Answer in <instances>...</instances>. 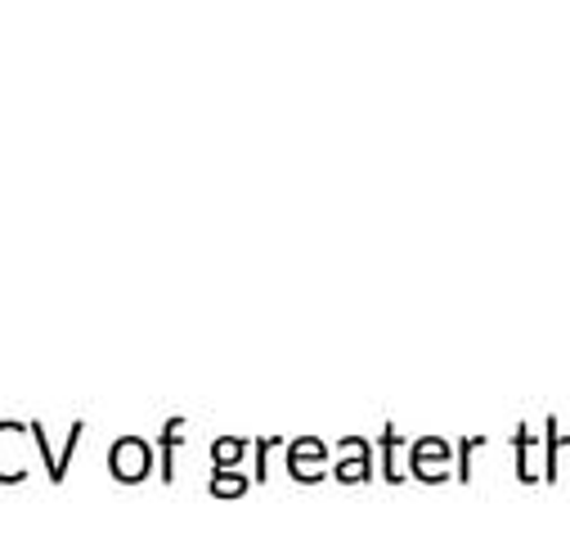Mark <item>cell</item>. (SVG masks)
<instances>
[{
    "label": "cell",
    "mask_w": 570,
    "mask_h": 539,
    "mask_svg": "<svg viewBox=\"0 0 570 539\" xmlns=\"http://www.w3.org/2000/svg\"><path fill=\"white\" fill-rule=\"evenodd\" d=\"M81 437H86V419H72V428H68V441H63V450H59V481H55V486H63V481H68V463H72V454H77Z\"/></svg>",
    "instance_id": "7c38bea8"
},
{
    "label": "cell",
    "mask_w": 570,
    "mask_h": 539,
    "mask_svg": "<svg viewBox=\"0 0 570 539\" xmlns=\"http://www.w3.org/2000/svg\"><path fill=\"white\" fill-rule=\"evenodd\" d=\"M450 459H454V445L445 437H417V441H409V472L422 486H445L450 481Z\"/></svg>",
    "instance_id": "7a4b0ae2"
},
{
    "label": "cell",
    "mask_w": 570,
    "mask_h": 539,
    "mask_svg": "<svg viewBox=\"0 0 570 539\" xmlns=\"http://www.w3.org/2000/svg\"><path fill=\"white\" fill-rule=\"evenodd\" d=\"M561 454H570V437L557 432V414H548V437H543V481H561Z\"/></svg>",
    "instance_id": "52a82bcc"
},
{
    "label": "cell",
    "mask_w": 570,
    "mask_h": 539,
    "mask_svg": "<svg viewBox=\"0 0 570 539\" xmlns=\"http://www.w3.org/2000/svg\"><path fill=\"white\" fill-rule=\"evenodd\" d=\"M377 450H382V481H386V486H400V481H404V472H400L395 454H400V450H409V445H404V437H400V428H395L391 419L382 423V441H377Z\"/></svg>",
    "instance_id": "8992f818"
},
{
    "label": "cell",
    "mask_w": 570,
    "mask_h": 539,
    "mask_svg": "<svg viewBox=\"0 0 570 539\" xmlns=\"http://www.w3.org/2000/svg\"><path fill=\"white\" fill-rule=\"evenodd\" d=\"M247 450H252V441H247V437H216V441H212V468L234 472V468L247 459Z\"/></svg>",
    "instance_id": "9c48e42d"
},
{
    "label": "cell",
    "mask_w": 570,
    "mask_h": 539,
    "mask_svg": "<svg viewBox=\"0 0 570 539\" xmlns=\"http://www.w3.org/2000/svg\"><path fill=\"white\" fill-rule=\"evenodd\" d=\"M512 445H517V481H521V486H534V481H539V472H534V454H539L534 432L521 423V428L512 432Z\"/></svg>",
    "instance_id": "ba28073f"
},
{
    "label": "cell",
    "mask_w": 570,
    "mask_h": 539,
    "mask_svg": "<svg viewBox=\"0 0 570 539\" xmlns=\"http://www.w3.org/2000/svg\"><path fill=\"white\" fill-rule=\"evenodd\" d=\"M207 490L216 494V499H243L247 490H252V481L234 468V472H225V468H212V481H207Z\"/></svg>",
    "instance_id": "30bf717a"
},
{
    "label": "cell",
    "mask_w": 570,
    "mask_h": 539,
    "mask_svg": "<svg viewBox=\"0 0 570 539\" xmlns=\"http://www.w3.org/2000/svg\"><path fill=\"white\" fill-rule=\"evenodd\" d=\"M328 454H333V450H328L320 437H297V441H288V472H293V481L320 486Z\"/></svg>",
    "instance_id": "3957f363"
},
{
    "label": "cell",
    "mask_w": 570,
    "mask_h": 539,
    "mask_svg": "<svg viewBox=\"0 0 570 539\" xmlns=\"http://www.w3.org/2000/svg\"><path fill=\"white\" fill-rule=\"evenodd\" d=\"M278 445H283V437H256V441H252V454H256V486L269 481V450H278Z\"/></svg>",
    "instance_id": "4fadbf2b"
},
{
    "label": "cell",
    "mask_w": 570,
    "mask_h": 539,
    "mask_svg": "<svg viewBox=\"0 0 570 539\" xmlns=\"http://www.w3.org/2000/svg\"><path fill=\"white\" fill-rule=\"evenodd\" d=\"M32 445H37V450H41V459H46V477H50V481H59V450H50L46 423H32Z\"/></svg>",
    "instance_id": "5bb4252c"
},
{
    "label": "cell",
    "mask_w": 570,
    "mask_h": 539,
    "mask_svg": "<svg viewBox=\"0 0 570 539\" xmlns=\"http://www.w3.org/2000/svg\"><path fill=\"white\" fill-rule=\"evenodd\" d=\"M154 445L145 437H117L112 450H108V477L121 481V486H139L149 472H154Z\"/></svg>",
    "instance_id": "6da1fadb"
},
{
    "label": "cell",
    "mask_w": 570,
    "mask_h": 539,
    "mask_svg": "<svg viewBox=\"0 0 570 539\" xmlns=\"http://www.w3.org/2000/svg\"><path fill=\"white\" fill-rule=\"evenodd\" d=\"M337 450H342V459H337L333 477H337L342 486H364V481H373V441H364V437H342Z\"/></svg>",
    "instance_id": "277c9868"
},
{
    "label": "cell",
    "mask_w": 570,
    "mask_h": 539,
    "mask_svg": "<svg viewBox=\"0 0 570 539\" xmlns=\"http://www.w3.org/2000/svg\"><path fill=\"white\" fill-rule=\"evenodd\" d=\"M476 450H485V437H463L459 445H454V481L459 486H468L472 481V459H476Z\"/></svg>",
    "instance_id": "8fae6325"
},
{
    "label": "cell",
    "mask_w": 570,
    "mask_h": 539,
    "mask_svg": "<svg viewBox=\"0 0 570 539\" xmlns=\"http://www.w3.org/2000/svg\"><path fill=\"white\" fill-rule=\"evenodd\" d=\"M180 437H185V414H171L163 423V437H158V454H163V486L176 481V450H180Z\"/></svg>",
    "instance_id": "5b68a950"
}]
</instances>
